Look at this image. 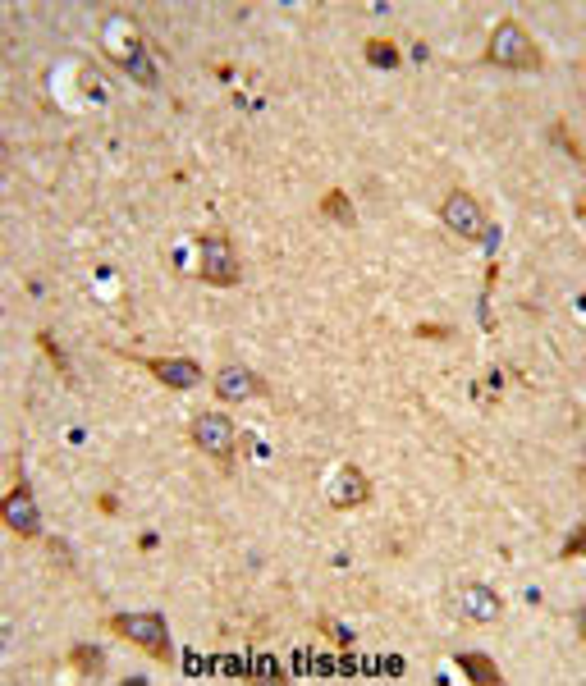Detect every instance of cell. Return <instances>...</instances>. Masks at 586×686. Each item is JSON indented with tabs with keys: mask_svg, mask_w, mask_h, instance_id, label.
I'll use <instances>...</instances> for the list:
<instances>
[{
	"mask_svg": "<svg viewBox=\"0 0 586 686\" xmlns=\"http://www.w3.org/2000/svg\"><path fill=\"white\" fill-rule=\"evenodd\" d=\"M110 632L124 636V641L138 645V650H147L152 659H161V664H170L174 659L170 627H165L161 613H115V618H110Z\"/></svg>",
	"mask_w": 586,
	"mask_h": 686,
	"instance_id": "cell-1",
	"label": "cell"
},
{
	"mask_svg": "<svg viewBox=\"0 0 586 686\" xmlns=\"http://www.w3.org/2000/svg\"><path fill=\"white\" fill-rule=\"evenodd\" d=\"M486 60L500 69H541V51L536 42L527 37L518 19H504L495 33H490V46H486Z\"/></svg>",
	"mask_w": 586,
	"mask_h": 686,
	"instance_id": "cell-2",
	"label": "cell"
},
{
	"mask_svg": "<svg viewBox=\"0 0 586 686\" xmlns=\"http://www.w3.org/2000/svg\"><path fill=\"white\" fill-rule=\"evenodd\" d=\"M106 46H110V55L120 60L124 69H129V78L133 83H142V87H156V65L147 60V46H142V37L133 33V23L124 19H110V28H106Z\"/></svg>",
	"mask_w": 586,
	"mask_h": 686,
	"instance_id": "cell-3",
	"label": "cell"
},
{
	"mask_svg": "<svg viewBox=\"0 0 586 686\" xmlns=\"http://www.w3.org/2000/svg\"><path fill=\"white\" fill-rule=\"evenodd\" d=\"M197 252H202V284H211V289H234L243 279V266H239V252H234V243H229L225 234H202L197 238Z\"/></svg>",
	"mask_w": 586,
	"mask_h": 686,
	"instance_id": "cell-4",
	"label": "cell"
},
{
	"mask_svg": "<svg viewBox=\"0 0 586 686\" xmlns=\"http://www.w3.org/2000/svg\"><path fill=\"white\" fill-rule=\"evenodd\" d=\"M193 444L207 453V458H216L220 467H229V462H234V421L220 417V412H197Z\"/></svg>",
	"mask_w": 586,
	"mask_h": 686,
	"instance_id": "cell-5",
	"label": "cell"
},
{
	"mask_svg": "<svg viewBox=\"0 0 586 686\" xmlns=\"http://www.w3.org/2000/svg\"><path fill=\"white\" fill-rule=\"evenodd\" d=\"M0 517H5V526H10L14 536H23V540L42 536V513H37V499H33V490H28V481H19L10 494H5Z\"/></svg>",
	"mask_w": 586,
	"mask_h": 686,
	"instance_id": "cell-6",
	"label": "cell"
},
{
	"mask_svg": "<svg viewBox=\"0 0 586 686\" xmlns=\"http://www.w3.org/2000/svg\"><path fill=\"white\" fill-rule=\"evenodd\" d=\"M440 220H445V229H449V234L467 238V243H477V238H481V229H486V220H481V206H477V197H472V193H463V188L445 197V206H440Z\"/></svg>",
	"mask_w": 586,
	"mask_h": 686,
	"instance_id": "cell-7",
	"label": "cell"
},
{
	"mask_svg": "<svg viewBox=\"0 0 586 686\" xmlns=\"http://www.w3.org/2000/svg\"><path fill=\"white\" fill-rule=\"evenodd\" d=\"M326 499H330V508H358V504H367V499H371L367 472H362V467H353V462H344V467H339V472L326 481Z\"/></svg>",
	"mask_w": 586,
	"mask_h": 686,
	"instance_id": "cell-8",
	"label": "cell"
},
{
	"mask_svg": "<svg viewBox=\"0 0 586 686\" xmlns=\"http://www.w3.org/2000/svg\"><path fill=\"white\" fill-rule=\"evenodd\" d=\"M261 394H271V385L257 371H248V366H220V376H216L220 403H248V398H261Z\"/></svg>",
	"mask_w": 586,
	"mask_h": 686,
	"instance_id": "cell-9",
	"label": "cell"
},
{
	"mask_svg": "<svg viewBox=\"0 0 586 686\" xmlns=\"http://www.w3.org/2000/svg\"><path fill=\"white\" fill-rule=\"evenodd\" d=\"M147 366V376H156L165 389H193L202 385V366L193 357H138Z\"/></svg>",
	"mask_w": 586,
	"mask_h": 686,
	"instance_id": "cell-10",
	"label": "cell"
},
{
	"mask_svg": "<svg viewBox=\"0 0 586 686\" xmlns=\"http://www.w3.org/2000/svg\"><path fill=\"white\" fill-rule=\"evenodd\" d=\"M504 613V600L490 586H467L463 590V618L472 622H495Z\"/></svg>",
	"mask_w": 586,
	"mask_h": 686,
	"instance_id": "cell-11",
	"label": "cell"
},
{
	"mask_svg": "<svg viewBox=\"0 0 586 686\" xmlns=\"http://www.w3.org/2000/svg\"><path fill=\"white\" fill-rule=\"evenodd\" d=\"M458 668L467 673V682H481V686H500L504 682V673L495 668V659H486V654L463 650V654H458Z\"/></svg>",
	"mask_w": 586,
	"mask_h": 686,
	"instance_id": "cell-12",
	"label": "cell"
},
{
	"mask_svg": "<svg viewBox=\"0 0 586 686\" xmlns=\"http://www.w3.org/2000/svg\"><path fill=\"white\" fill-rule=\"evenodd\" d=\"M69 664H74V673L83 677V682H97V677L106 673V654H101V645H74V650H69Z\"/></svg>",
	"mask_w": 586,
	"mask_h": 686,
	"instance_id": "cell-13",
	"label": "cell"
},
{
	"mask_svg": "<svg viewBox=\"0 0 586 686\" xmlns=\"http://www.w3.org/2000/svg\"><path fill=\"white\" fill-rule=\"evenodd\" d=\"M321 215H330L339 229H353V225H358V211H353L348 193H339V188H330V193L321 197Z\"/></svg>",
	"mask_w": 586,
	"mask_h": 686,
	"instance_id": "cell-14",
	"label": "cell"
},
{
	"mask_svg": "<svg viewBox=\"0 0 586 686\" xmlns=\"http://www.w3.org/2000/svg\"><path fill=\"white\" fill-rule=\"evenodd\" d=\"M362 51H367V65H376V69H394L403 60L399 55V46L394 42H385V37H371L367 46H362Z\"/></svg>",
	"mask_w": 586,
	"mask_h": 686,
	"instance_id": "cell-15",
	"label": "cell"
},
{
	"mask_svg": "<svg viewBox=\"0 0 586 686\" xmlns=\"http://www.w3.org/2000/svg\"><path fill=\"white\" fill-rule=\"evenodd\" d=\"M37 348H42V353L51 357V362H55V371H60V376H65V380L74 376V366H69V357L60 353V343L51 339V330H37Z\"/></svg>",
	"mask_w": 586,
	"mask_h": 686,
	"instance_id": "cell-16",
	"label": "cell"
},
{
	"mask_svg": "<svg viewBox=\"0 0 586 686\" xmlns=\"http://www.w3.org/2000/svg\"><path fill=\"white\" fill-rule=\"evenodd\" d=\"M550 142H554V147H564V151H568V161H586V151L577 147V138L568 133L564 119H554V124H550Z\"/></svg>",
	"mask_w": 586,
	"mask_h": 686,
	"instance_id": "cell-17",
	"label": "cell"
},
{
	"mask_svg": "<svg viewBox=\"0 0 586 686\" xmlns=\"http://www.w3.org/2000/svg\"><path fill=\"white\" fill-rule=\"evenodd\" d=\"M586 549V526H573V536L564 540V549H559V558H577Z\"/></svg>",
	"mask_w": 586,
	"mask_h": 686,
	"instance_id": "cell-18",
	"label": "cell"
},
{
	"mask_svg": "<svg viewBox=\"0 0 586 686\" xmlns=\"http://www.w3.org/2000/svg\"><path fill=\"white\" fill-rule=\"evenodd\" d=\"M46 549H51V558L60 563V568H74V558H69V545H65V540H46Z\"/></svg>",
	"mask_w": 586,
	"mask_h": 686,
	"instance_id": "cell-19",
	"label": "cell"
},
{
	"mask_svg": "<svg viewBox=\"0 0 586 686\" xmlns=\"http://www.w3.org/2000/svg\"><path fill=\"white\" fill-rule=\"evenodd\" d=\"M417 334H422V339H449L445 325H417Z\"/></svg>",
	"mask_w": 586,
	"mask_h": 686,
	"instance_id": "cell-20",
	"label": "cell"
},
{
	"mask_svg": "<svg viewBox=\"0 0 586 686\" xmlns=\"http://www.w3.org/2000/svg\"><path fill=\"white\" fill-rule=\"evenodd\" d=\"M97 508H101V513H120V504H115V494H101Z\"/></svg>",
	"mask_w": 586,
	"mask_h": 686,
	"instance_id": "cell-21",
	"label": "cell"
}]
</instances>
